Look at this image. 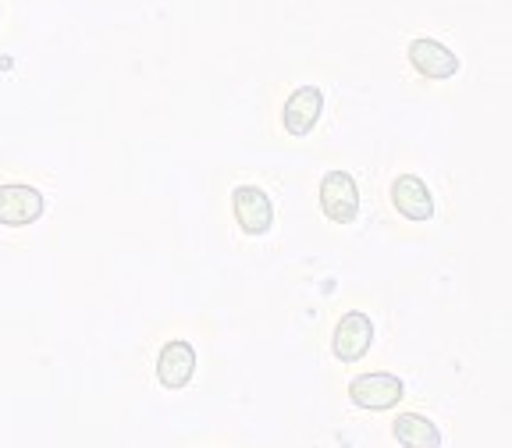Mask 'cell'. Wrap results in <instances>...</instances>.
<instances>
[{"label":"cell","instance_id":"ba28073f","mask_svg":"<svg viewBox=\"0 0 512 448\" xmlns=\"http://www.w3.org/2000/svg\"><path fill=\"white\" fill-rule=\"evenodd\" d=\"M320 114H324V93L317 86H299L288 93L285 107H281V125L288 136L303 139L317 128Z\"/></svg>","mask_w":512,"mask_h":448},{"label":"cell","instance_id":"8992f818","mask_svg":"<svg viewBox=\"0 0 512 448\" xmlns=\"http://www.w3.org/2000/svg\"><path fill=\"white\" fill-rule=\"evenodd\" d=\"M47 210V200L36 185L25 182H8L0 185V224L4 228H25V224H36Z\"/></svg>","mask_w":512,"mask_h":448},{"label":"cell","instance_id":"3957f363","mask_svg":"<svg viewBox=\"0 0 512 448\" xmlns=\"http://www.w3.org/2000/svg\"><path fill=\"white\" fill-rule=\"evenodd\" d=\"M406 57H409V64H413V72L424 75V79H431V82L456 79L459 68H463L456 50L445 47V43L434 40V36H416V40L409 43Z\"/></svg>","mask_w":512,"mask_h":448},{"label":"cell","instance_id":"8fae6325","mask_svg":"<svg viewBox=\"0 0 512 448\" xmlns=\"http://www.w3.org/2000/svg\"><path fill=\"white\" fill-rule=\"evenodd\" d=\"M0 15H4V8H0Z\"/></svg>","mask_w":512,"mask_h":448},{"label":"cell","instance_id":"6da1fadb","mask_svg":"<svg viewBox=\"0 0 512 448\" xmlns=\"http://www.w3.org/2000/svg\"><path fill=\"white\" fill-rule=\"evenodd\" d=\"M406 399V381L388 370H374V374H356L349 381V402L367 413H388Z\"/></svg>","mask_w":512,"mask_h":448},{"label":"cell","instance_id":"277c9868","mask_svg":"<svg viewBox=\"0 0 512 448\" xmlns=\"http://www.w3.org/2000/svg\"><path fill=\"white\" fill-rule=\"evenodd\" d=\"M320 210L331 224H352L360 217V189L349 171H328L320 178Z\"/></svg>","mask_w":512,"mask_h":448},{"label":"cell","instance_id":"7a4b0ae2","mask_svg":"<svg viewBox=\"0 0 512 448\" xmlns=\"http://www.w3.org/2000/svg\"><path fill=\"white\" fill-rule=\"evenodd\" d=\"M232 214L239 232L249 239H260L274 228V203L260 185H235L232 189Z\"/></svg>","mask_w":512,"mask_h":448},{"label":"cell","instance_id":"9c48e42d","mask_svg":"<svg viewBox=\"0 0 512 448\" xmlns=\"http://www.w3.org/2000/svg\"><path fill=\"white\" fill-rule=\"evenodd\" d=\"M392 207L406 221H431L434 217V196L420 175H399L392 182Z\"/></svg>","mask_w":512,"mask_h":448},{"label":"cell","instance_id":"52a82bcc","mask_svg":"<svg viewBox=\"0 0 512 448\" xmlns=\"http://www.w3.org/2000/svg\"><path fill=\"white\" fill-rule=\"evenodd\" d=\"M196 367H200V356H196L192 342H185V338H171L157 356L160 388H168V392H182V388H189L192 377H196Z\"/></svg>","mask_w":512,"mask_h":448},{"label":"cell","instance_id":"5b68a950","mask_svg":"<svg viewBox=\"0 0 512 448\" xmlns=\"http://www.w3.org/2000/svg\"><path fill=\"white\" fill-rule=\"evenodd\" d=\"M374 345V320L363 310H349L338 317L335 335H331V352L338 363H360Z\"/></svg>","mask_w":512,"mask_h":448},{"label":"cell","instance_id":"30bf717a","mask_svg":"<svg viewBox=\"0 0 512 448\" xmlns=\"http://www.w3.org/2000/svg\"><path fill=\"white\" fill-rule=\"evenodd\" d=\"M392 434L402 448H441V431L424 413H399Z\"/></svg>","mask_w":512,"mask_h":448}]
</instances>
